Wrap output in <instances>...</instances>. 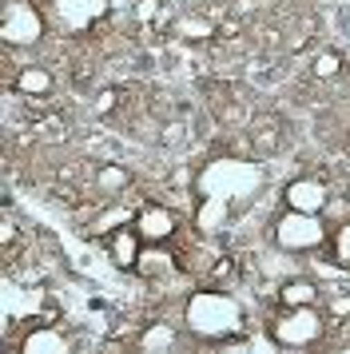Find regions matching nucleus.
<instances>
[{"label": "nucleus", "mask_w": 350, "mask_h": 354, "mask_svg": "<svg viewBox=\"0 0 350 354\" xmlns=\"http://www.w3.org/2000/svg\"><path fill=\"white\" fill-rule=\"evenodd\" d=\"M108 12V0H56V17L64 28H84Z\"/></svg>", "instance_id": "9"}, {"label": "nucleus", "mask_w": 350, "mask_h": 354, "mask_svg": "<svg viewBox=\"0 0 350 354\" xmlns=\"http://www.w3.org/2000/svg\"><path fill=\"white\" fill-rule=\"evenodd\" d=\"M136 4H140V0H108V8H111V12H131Z\"/></svg>", "instance_id": "25"}, {"label": "nucleus", "mask_w": 350, "mask_h": 354, "mask_svg": "<svg viewBox=\"0 0 350 354\" xmlns=\"http://www.w3.org/2000/svg\"><path fill=\"white\" fill-rule=\"evenodd\" d=\"M127 223H136V219H131V211H127V207H111V211H104V215H95V223L88 227V231H95V235H104V239H108L111 231H120V227H127Z\"/></svg>", "instance_id": "18"}, {"label": "nucleus", "mask_w": 350, "mask_h": 354, "mask_svg": "<svg viewBox=\"0 0 350 354\" xmlns=\"http://www.w3.org/2000/svg\"><path fill=\"white\" fill-rule=\"evenodd\" d=\"M259 183H263V171H259V163H247V160H215L207 163V171L199 176L203 195H223L231 203L255 195Z\"/></svg>", "instance_id": "2"}, {"label": "nucleus", "mask_w": 350, "mask_h": 354, "mask_svg": "<svg viewBox=\"0 0 350 354\" xmlns=\"http://www.w3.org/2000/svg\"><path fill=\"white\" fill-rule=\"evenodd\" d=\"M326 310H331L334 322L350 319V295L347 290H338V287H326Z\"/></svg>", "instance_id": "20"}, {"label": "nucleus", "mask_w": 350, "mask_h": 354, "mask_svg": "<svg viewBox=\"0 0 350 354\" xmlns=\"http://www.w3.org/2000/svg\"><path fill=\"white\" fill-rule=\"evenodd\" d=\"M326 330V319L318 303L311 306H283V315L270 322V342L286 346V351H302V346H315Z\"/></svg>", "instance_id": "4"}, {"label": "nucleus", "mask_w": 350, "mask_h": 354, "mask_svg": "<svg viewBox=\"0 0 350 354\" xmlns=\"http://www.w3.org/2000/svg\"><path fill=\"white\" fill-rule=\"evenodd\" d=\"M326 199H331V187L315 176H302V179H291L283 187V203L291 211H311V215H322L326 207Z\"/></svg>", "instance_id": "6"}, {"label": "nucleus", "mask_w": 350, "mask_h": 354, "mask_svg": "<svg viewBox=\"0 0 350 354\" xmlns=\"http://www.w3.org/2000/svg\"><path fill=\"white\" fill-rule=\"evenodd\" d=\"M0 235H4V243H16V223H4V231H0Z\"/></svg>", "instance_id": "26"}, {"label": "nucleus", "mask_w": 350, "mask_h": 354, "mask_svg": "<svg viewBox=\"0 0 350 354\" xmlns=\"http://www.w3.org/2000/svg\"><path fill=\"white\" fill-rule=\"evenodd\" d=\"M68 346H72V338L52 322L28 330V338H24V354H68Z\"/></svg>", "instance_id": "10"}, {"label": "nucleus", "mask_w": 350, "mask_h": 354, "mask_svg": "<svg viewBox=\"0 0 350 354\" xmlns=\"http://www.w3.org/2000/svg\"><path fill=\"white\" fill-rule=\"evenodd\" d=\"M0 36L8 44H36L44 36V17L32 8L28 0H8L4 4V20H0Z\"/></svg>", "instance_id": "5"}, {"label": "nucleus", "mask_w": 350, "mask_h": 354, "mask_svg": "<svg viewBox=\"0 0 350 354\" xmlns=\"http://www.w3.org/2000/svg\"><path fill=\"white\" fill-rule=\"evenodd\" d=\"M279 303L283 306H311V303H318V283H311V279H286L283 287H279Z\"/></svg>", "instance_id": "14"}, {"label": "nucleus", "mask_w": 350, "mask_h": 354, "mask_svg": "<svg viewBox=\"0 0 350 354\" xmlns=\"http://www.w3.org/2000/svg\"><path fill=\"white\" fill-rule=\"evenodd\" d=\"M136 231H140L143 243H172L175 235V215L167 207H159V203H147V207L136 215Z\"/></svg>", "instance_id": "7"}, {"label": "nucleus", "mask_w": 350, "mask_h": 354, "mask_svg": "<svg viewBox=\"0 0 350 354\" xmlns=\"http://www.w3.org/2000/svg\"><path fill=\"white\" fill-rule=\"evenodd\" d=\"M140 251H143V239H140V231H136L131 223L108 235V259L116 263V267L131 271V267H136V259H140Z\"/></svg>", "instance_id": "8"}, {"label": "nucleus", "mask_w": 350, "mask_h": 354, "mask_svg": "<svg viewBox=\"0 0 350 354\" xmlns=\"http://www.w3.org/2000/svg\"><path fill=\"white\" fill-rule=\"evenodd\" d=\"M334 263L350 271V219L338 223V231H334Z\"/></svg>", "instance_id": "21"}, {"label": "nucleus", "mask_w": 350, "mask_h": 354, "mask_svg": "<svg viewBox=\"0 0 350 354\" xmlns=\"http://www.w3.org/2000/svg\"><path fill=\"white\" fill-rule=\"evenodd\" d=\"M136 346L143 354H167L179 346V330H175L172 322H147L140 330V338H136Z\"/></svg>", "instance_id": "12"}, {"label": "nucleus", "mask_w": 350, "mask_h": 354, "mask_svg": "<svg viewBox=\"0 0 350 354\" xmlns=\"http://www.w3.org/2000/svg\"><path fill=\"white\" fill-rule=\"evenodd\" d=\"M116 92H111V88H104V92H100V96H95V115H111L116 112Z\"/></svg>", "instance_id": "23"}, {"label": "nucleus", "mask_w": 350, "mask_h": 354, "mask_svg": "<svg viewBox=\"0 0 350 354\" xmlns=\"http://www.w3.org/2000/svg\"><path fill=\"white\" fill-rule=\"evenodd\" d=\"M338 68H342L338 52H318V56H315V76H318V80H331V76H338Z\"/></svg>", "instance_id": "22"}, {"label": "nucleus", "mask_w": 350, "mask_h": 354, "mask_svg": "<svg viewBox=\"0 0 350 354\" xmlns=\"http://www.w3.org/2000/svg\"><path fill=\"white\" fill-rule=\"evenodd\" d=\"M16 92H20V96H48V92H52V72L40 68V64L20 68V76H16Z\"/></svg>", "instance_id": "15"}, {"label": "nucleus", "mask_w": 350, "mask_h": 354, "mask_svg": "<svg viewBox=\"0 0 350 354\" xmlns=\"http://www.w3.org/2000/svg\"><path fill=\"white\" fill-rule=\"evenodd\" d=\"M183 322L203 342H227V338L243 335L247 315H243V303L227 290H195L183 306Z\"/></svg>", "instance_id": "1"}, {"label": "nucleus", "mask_w": 350, "mask_h": 354, "mask_svg": "<svg viewBox=\"0 0 350 354\" xmlns=\"http://www.w3.org/2000/svg\"><path fill=\"white\" fill-rule=\"evenodd\" d=\"M251 147L259 156H270V151L279 147V120H275V115H259L251 124Z\"/></svg>", "instance_id": "16"}, {"label": "nucleus", "mask_w": 350, "mask_h": 354, "mask_svg": "<svg viewBox=\"0 0 350 354\" xmlns=\"http://www.w3.org/2000/svg\"><path fill=\"white\" fill-rule=\"evenodd\" d=\"M179 136H183V128L179 124H167L163 128V144H179Z\"/></svg>", "instance_id": "24"}, {"label": "nucleus", "mask_w": 350, "mask_h": 354, "mask_svg": "<svg viewBox=\"0 0 350 354\" xmlns=\"http://www.w3.org/2000/svg\"><path fill=\"white\" fill-rule=\"evenodd\" d=\"M227 219H231V199H223V195H203V203L195 211V227H199L203 235H219Z\"/></svg>", "instance_id": "11"}, {"label": "nucleus", "mask_w": 350, "mask_h": 354, "mask_svg": "<svg viewBox=\"0 0 350 354\" xmlns=\"http://www.w3.org/2000/svg\"><path fill=\"white\" fill-rule=\"evenodd\" d=\"M172 267H175V255H167V251H163V243H147V247L140 251V259H136V267H131V271L151 283V279H163Z\"/></svg>", "instance_id": "13"}, {"label": "nucleus", "mask_w": 350, "mask_h": 354, "mask_svg": "<svg viewBox=\"0 0 350 354\" xmlns=\"http://www.w3.org/2000/svg\"><path fill=\"white\" fill-rule=\"evenodd\" d=\"M175 36H183V40H203V36H211V20H203V17H179V20H175Z\"/></svg>", "instance_id": "19"}, {"label": "nucleus", "mask_w": 350, "mask_h": 354, "mask_svg": "<svg viewBox=\"0 0 350 354\" xmlns=\"http://www.w3.org/2000/svg\"><path fill=\"white\" fill-rule=\"evenodd\" d=\"M127 183H131V176H127V167H120V163L95 167V192L100 195H120V192H127Z\"/></svg>", "instance_id": "17"}, {"label": "nucleus", "mask_w": 350, "mask_h": 354, "mask_svg": "<svg viewBox=\"0 0 350 354\" xmlns=\"http://www.w3.org/2000/svg\"><path fill=\"white\" fill-rule=\"evenodd\" d=\"M275 247L283 255H311L326 243V219L322 215H311V211H291L286 207L279 219H275Z\"/></svg>", "instance_id": "3"}, {"label": "nucleus", "mask_w": 350, "mask_h": 354, "mask_svg": "<svg viewBox=\"0 0 350 354\" xmlns=\"http://www.w3.org/2000/svg\"><path fill=\"white\" fill-rule=\"evenodd\" d=\"M347 351H350V346H347Z\"/></svg>", "instance_id": "28"}, {"label": "nucleus", "mask_w": 350, "mask_h": 354, "mask_svg": "<svg viewBox=\"0 0 350 354\" xmlns=\"http://www.w3.org/2000/svg\"><path fill=\"white\" fill-rule=\"evenodd\" d=\"M347 199H350V179H347Z\"/></svg>", "instance_id": "27"}]
</instances>
